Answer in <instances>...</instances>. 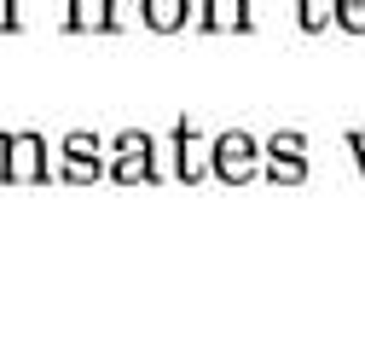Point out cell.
<instances>
[{
  "label": "cell",
  "instance_id": "7a4b0ae2",
  "mask_svg": "<svg viewBox=\"0 0 365 348\" xmlns=\"http://www.w3.org/2000/svg\"><path fill=\"white\" fill-rule=\"evenodd\" d=\"M215 174H220V180H250V174H255V140L250 134L215 140Z\"/></svg>",
  "mask_w": 365,
  "mask_h": 348
},
{
  "label": "cell",
  "instance_id": "ba28073f",
  "mask_svg": "<svg viewBox=\"0 0 365 348\" xmlns=\"http://www.w3.org/2000/svg\"><path fill=\"white\" fill-rule=\"evenodd\" d=\"M302 174H307V168H302V157L272 151V180H284V186H290V180H302Z\"/></svg>",
  "mask_w": 365,
  "mask_h": 348
},
{
  "label": "cell",
  "instance_id": "3957f363",
  "mask_svg": "<svg viewBox=\"0 0 365 348\" xmlns=\"http://www.w3.org/2000/svg\"><path fill=\"white\" fill-rule=\"evenodd\" d=\"M151 174V140L145 134H122L116 140V180L128 186V180H145Z\"/></svg>",
  "mask_w": 365,
  "mask_h": 348
},
{
  "label": "cell",
  "instance_id": "52a82bcc",
  "mask_svg": "<svg viewBox=\"0 0 365 348\" xmlns=\"http://www.w3.org/2000/svg\"><path fill=\"white\" fill-rule=\"evenodd\" d=\"M180 174H186V180L203 174V145H197V134H192V122H180Z\"/></svg>",
  "mask_w": 365,
  "mask_h": 348
},
{
  "label": "cell",
  "instance_id": "30bf717a",
  "mask_svg": "<svg viewBox=\"0 0 365 348\" xmlns=\"http://www.w3.org/2000/svg\"><path fill=\"white\" fill-rule=\"evenodd\" d=\"M331 18H336V12H331V0H302V24H307V29H325Z\"/></svg>",
  "mask_w": 365,
  "mask_h": 348
},
{
  "label": "cell",
  "instance_id": "9c48e42d",
  "mask_svg": "<svg viewBox=\"0 0 365 348\" xmlns=\"http://www.w3.org/2000/svg\"><path fill=\"white\" fill-rule=\"evenodd\" d=\"M336 24L359 35V29H365V0H336Z\"/></svg>",
  "mask_w": 365,
  "mask_h": 348
},
{
  "label": "cell",
  "instance_id": "277c9868",
  "mask_svg": "<svg viewBox=\"0 0 365 348\" xmlns=\"http://www.w3.org/2000/svg\"><path fill=\"white\" fill-rule=\"evenodd\" d=\"M64 180L70 186H81V180H93V174H99V163H93V134H70L64 140Z\"/></svg>",
  "mask_w": 365,
  "mask_h": 348
},
{
  "label": "cell",
  "instance_id": "5b68a950",
  "mask_svg": "<svg viewBox=\"0 0 365 348\" xmlns=\"http://www.w3.org/2000/svg\"><path fill=\"white\" fill-rule=\"evenodd\" d=\"M145 24L151 29H180L186 24V0H145Z\"/></svg>",
  "mask_w": 365,
  "mask_h": 348
},
{
  "label": "cell",
  "instance_id": "6da1fadb",
  "mask_svg": "<svg viewBox=\"0 0 365 348\" xmlns=\"http://www.w3.org/2000/svg\"><path fill=\"white\" fill-rule=\"evenodd\" d=\"M0 180L29 186V180H47V151H41V134H6L0 140Z\"/></svg>",
  "mask_w": 365,
  "mask_h": 348
},
{
  "label": "cell",
  "instance_id": "8992f818",
  "mask_svg": "<svg viewBox=\"0 0 365 348\" xmlns=\"http://www.w3.org/2000/svg\"><path fill=\"white\" fill-rule=\"evenodd\" d=\"M209 29H250L244 0H209Z\"/></svg>",
  "mask_w": 365,
  "mask_h": 348
}]
</instances>
